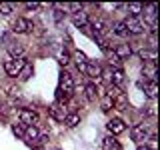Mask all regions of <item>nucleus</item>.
Listing matches in <instances>:
<instances>
[{"label":"nucleus","mask_w":160,"mask_h":150,"mask_svg":"<svg viewBox=\"0 0 160 150\" xmlns=\"http://www.w3.org/2000/svg\"><path fill=\"white\" fill-rule=\"evenodd\" d=\"M114 54H116L120 60H124L132 54V48H130V44H118V46L114 48Z\"/></svg>","instance_id":"18"},{"label":"nucleus","mask_w":160,"mask_h":150,"mask_svg":"<svg viewBox=\"0 0 160 150\" xmlns=\"http://www.w3.org/2000/svg\"><path fill=\"white\" fill-rule=\"evenodd\" d=\"M106 56H108L110 66H114V68H122V60H120L116 54H114V50H106Z\"/></svg>","instance_id":"24"},{"label":"nucleus","mask_w":160,"mask_h":150,"mask_svg":"<svg viewBox=\"0 0 160 150\" xmlns=\"http://www.w3.org/2000/svg\"><path fill=\"white\" fill-rule=\"evenodd\" d=\"M32 72H34V70H32V64H30V62H26V64L22 66V70H20L18 78H20V80H28L30 76H32Z\"/></svg>","instance_id":"26"},{"label":"nucleus","mask_w":160,"mask_h":150,"mask_svg":"<svg viewBox=\"0 0 160 150\" xmlns=\"http://www.w3.org/2000/svg\"><path fill=\"white\" fill-rule=\"evenodd\" d=\"M110 108H114V104H112V100H110L108 96H104L102 98V110H104V112H108V110Z\"/></svg>","instance_id":"32"},{"label":"nucleus","mask_w":160,"mask_h":150,"mask_svg":"<svg viewBox=\"0 0 160 150\" xmlns=\"http://www.w3.org/2000/svg\"><path fill=\"white\" fill-rule=\"evenodd\" d=\"M58 62L62 64V66H66V64L70 62V54L66 52V50H60L58 52Z\"/></svg>","instance_id":"29"},{"label":"nucleus","mask_w":160,"mask_h":150,"mask_svg":"<svg viewBox=\"0 0 160 150\" xmlns=\"http://www.w3.org/2000/svg\"><path fill=\"white\" fill-rule=\"evenodd\" d=\"M86 76H90V78H100L102 76V66H100L98 62H86Z\"/></svg>","instance_id":"12"},{"label":"nucleus","mask_w":160,"mask_h":150,"mask_svg":"<svg viewBox=\"0 0 160 150\" xmlns=\"http://www.w3.org/2000/svg\"><path fill=\"white\" fill-rule=\"evenodd\" d=\"M142 4H140V2H130L128 4V12H130V16H140V14H142Z\"/></svg>","instance_id":"25"},{"label":"nucleus","mask_w":160,"mask_h":150,"mask_svg":"<svg viewBox=\"0 0 160 150\" xmlns=\"http://www.w3.org/2000/svg\"><path fill=\"white\" fill-rule=\"evenodd\" d=\"M156 76H158L156 62H144V66H142V78H144V82H156Z\"/></svg>","instance_id":"7"},{"label":"nucleus","mask_w":160,"mask_h":150,"mask_svg":"<svg viewBox=\"0 0 160 150\" xmlns=\"http://www.w3.org/2000/svg\"><path fill=\"white\" fill-rule=\"evenodd\" d=\"M130 136H132L134 142H144V140L148 138V124L146 122L134 124L132 130H130Z\"/></svg>","instance_id":"6"},{"label":"nucleus","mask_w":160,"mask_h":150,"mask_svg":"<svg viewBox=\"0 0 160 150\" xmlns=\"http://www.w3.org/2000/svg\"><path fill=\"white\" fill-rule=\"evenodd\" d=\"M142 86H144V92H146L148 98H156V94H158V84L156 82H144Z\"/></svg>","instance_id":"23"},{"label":"nucleus","mask_w":160,"mask_h":150,"mask_svg":"<svg viewBox=\"0 0 160 150\" xmlns=\"http://www.w3.org/2000/svg\"><path fill=\"white\" fill-rule=\"evenodd\" d=\"M138 58H142L144 62H156V60H158V52H156V50H150V48H142L138 52Z\"/></svg>","instance_id":"14"},{"label":"nucleus","mask_w":160,"mask_h":150,"mask_svg":"<svg viewBox=\"0 0 160 150\" xmlns=\"http://www.w3.org/2000/svg\"><path fill=\"white\" fill-rule=\"evenodd\" d=\"M0 14H2V16H10V14H12V4H0Z\"/></svg>","instance_id":"30"},{"label":"nucleus","mask_w":160,"mask_h":150,"mask_svg":"<svg viewBox=\"0 0 160 150\" xmlns=\"http://www.w3.org/2000/svg\"><path fill=\"white\" fill-rule=\"evenodd\" d=\"M58 90L64 94L66 98H70L74 94V78L68 72H60V82H58Z\"/></svg>","instance_id":"4"},{"label":"nucleus","mask_w":160,"mask_h":150,"mask_svg":"<svg viewBox=\"0 0 160 150\" xmlns=\"http://www.w3.org/2000/svg\"><path fill=\"white\" fill-rule=\"evenodd\" d=\"M8 54L10 58H24V46L18 42H10L8 44Z\"/></svg>","instance_id":"13"},{"label":"nucleus","mask_w":160,"mask_h":150,"mask_svg":"<svg viewBox=\"0 0 160 150\" xmlns=\"http://www.w3.org/2000/svg\"><path fill=\"white\" fill-rule=\"evenodd\" d=\"M106 128H108L110 136H116V134H122L124 130H126V122H124L122 118H112V120H108Z\"/></svg>","instance_id":"8"},{"label":"nucleus","mask_w":160,"mask_h":150,"mask_svg":"<svg viewBox=\"0 0 160 150\" xmlns=\"http://www.w3.org/2000/svg\"><path fill=\"white\" fill-rule=\"evenodd\" d=\"M24 138H26L28 142H38V138H40L38 128L36 126H26L24 128Z\"/></svg>","instance_id":"19"},{"label":"nucleus","mask_w":160,"mask_h":150,"mask_svg":"<svg viewBox=\"0 0 160 150\" xmlns=\"http://www.w3.org/2000/svg\"><path fill=\"white\" fill-rule=\"evenodd\" d=\"M136 150H152V148H150V146H146V144H140V146H138Z\"/></svg>","instance_id":"37"},{"label":"nucleus","mask_w":160,"mask_h":150,"mask_svg":"<svg viewBox=\"0 0 160 150\" xmlns=\"http://www.w3.org/2000/svg\"><path fill=\"white\" fill-rule=\"evenodd\" d=\"M70 8H72V10H82V4H76V2H74V4H70Z\"/></svg>","instance_id":"36"},{"label":"nucleus","mask_w":160,"mask_h":150,"mask_svg":"<svg viewBox=\"0 0 160 150\" xmlns=\"http://www.w3.org/2000/svg\"><path fill=\"white\" fill-rule=\"evenodd\" d=\"M52 150H60V148H52Z\"/></svg>","instance_id":"38"},{"label":"nucleus","mask_w":160,"mask_h":150,"mask_svg":"<svg viewBox=\"0 0 160 150\" xmlns=\"http://www.w3.org/2000/svg\"><path fill=\"white\" fill-rule=\"evenodd\" d=\"M142 10H144V22L142 24L144 26L148 24V26L152 28V32H156V26H158V12H156L158 4H148V6H144Z\"/></svg>","instance_id":"1"},{"label":"nucleus","mask_w":160,"mask_h":150,"mask_svg":"<svg viewBox=\"0 0 160 150\" xmlns=\"http://www.w3.org/2000/svg\"><path fill=\"white\" fill-rule=\"evenodd\" d=\"M122 94V88H118V86H114V84H108V92H106V96L110 100H114L116 96H120Z\"/></svg>","instance_id":"28"},{"label":"nucleus","mask_w":160,"mask_h":150,"mask_svg":"<svg viewBox=\"0 0 160 150\" xmlns=\"http://www.w3.org/2000/svg\"><path fill=\"white\" fill-rule=\"evenodd\" d=\"M112 30H114V34L120 36V38H126L128 36V30H126V26H124V22H116Z\"/></svg>","instance_id":"27"},{"label":"nucleus","mask_w":160,"mask_h":150,"mask_svg":"<svg viewBox=\"0 0 160 150\" xmlns=\"http://www.w3.org/2000/svg\"><path fill=\"white\" fill-rule=\"evenodd\" d=\"M124 26H126V30H128V34H142L144 30H146V26L142 24V20L140 18H136V16H128L126 20H124Z\"/></svg>","instance_id":"5"},{"label":"nucleus","mask_w":160,"mask_h":150,"mask_svg":"<svg viewBox=\"0 0 160 150\" xmlns=\"http://www.w3.org/2000/svg\"><path fill=\"white\" fill-rule=\"evenodd\" d=\"M72 24H74L76 28L82 30L84 26H88V16H86L84 12H74V14H72Z\"/></svg>","instance_id":"15"},{"label":"nucleus","mask_w":160,"mask_h":150,"mask_svg":"<svg viewBox=\"0 0 160 150\" xmlns=\"http://www.w3.org/2000/svg\"><path fill=\"white\" fill-rule=\"evenodd\" d=\"M102 150H122V146L114 136H106L102 138Z\"/></svg>","instance_id":"16"},{"label":"nucleus","mask_w":160,"mask_h":150,"mask_svg":"<svg viewBox=\"0 0 160 150\" xmlns=\"http://www.w3.org/2000/svg\"><path fill=\"white\" fill-rule=\"evenodd\" d=\"M148 42H150V50H156V32H152V34H150Z\"/></svg>","instance_id":"33"},{"label":"nucleus","mask_w":160,"mask_h":150,"mask_svg":"<svg viewBox=\"0 0 160 150\" xmlns=\"http://www.w3.org/2000/svg\"><path fill=\"white\" fill-rule=\"evenodd\" d=\"M24 128H26V126H22V124H14V126H12V132L16 134V136L24 138Z\"/></svg>","instance_id":"31"},{"label":"nucleus","mask_w":160,"mask_h":150,"mask_svg":"<svg viewBox=\"0 0 160 150\" xmlns=\"http://www.w3.org/2000/svg\"><path fill=\"white\" fill-rule=\"evenodd\" d=\"M24 8H26V10H38L40 4H36V2H26V4H24Z\"/></svg>","instance_id":"34"},{"label":"nucleus","mask_w":160,"mask_h":150,"mask_svg":"<svg viewBox=\"0 0 160 150\" xmlns=\"http://www.w3.org/2000/svg\"><path fill=\"white\" fill-rule=\"evenodd\" d=\"M24 64H26L24 58H6L2 66H4V72H6L8 76H18Z\"/></svg>","instance_id":"3"},{"label":"nucleus","mask_w":160,"mask_h":150,"mask_svg":"<svg viewBox=\"0 0 160 150\" xmlns=\"http://www.w3.org/2000/svg\"><path fill=\"white\" fill-rule=\"evenodd\" d=\"M84 92H86V98L90 100V102H94V100L98 98V86H96L94 82L86 84V88H84Z\"/></svg>","instance_id":"22"},{"label":"nucleus","mask_w":160,"mask_h":150,"mask_svg":"<svg viewBox=\"0 0 160 150\" xmlns=\"http://www.w3.org/2000/svg\"><path fill=\"white\" fill-rule=\"evenodd\" d=\"M18 120L22 126H36L38 124V112L32 108H20L18 110Z\"/></svg>","instance_id":"2"},{"label":"nucleus","mask_w":160,"mask_h":150,"mask_svg":"<svg viewBox=\"0 0 160 150\" xmlns=\"http://www.w3.org/2000/svg\"><path fill=\"white\" fill-rule=\"evenodd\" d=\"M74 62H76V66H78L80 72H86V62H88V58H86V54H84V52L76 50V52H74Z\"/></svg>","instance_id":"17"},{"label":"nucleus","mask_w":160,"mask_h":150,"mask_svg":"<svg viewBox=\"0 0 160 150\" xmlns=\"http://www.w3.org/2000/svg\"><path fill=\"white\" fill-rule=\"evenodd\" d=\"M66 106H64V104H54V106H50V116H52L54 120H58V122H64V118H66V110H64Z\"/></svg>","instance_id":"10"},{"label":"nucleus","mask_w":160,"mask_h":150,"mask_svg":"<svg viewBox=\"0 0 160 150\" xmlns=\"http://www.w3.org/2000/svg\"><path fill=\"white\" fill-rule=\"evenodd\" d=\"M112 104H114V108H116V110H126L128 108V96L122 92L120 96H116V98L112 100Z\"/></svg>","instance_id":"20"},{"label":"nucleus","mask_w":160,"mask_h":150,"mask_svg":"<svg viewBox=\"0 0 160 150\" xmlns=\"http://www.w3.org/2000/svg\"><path fill=\"white\" fill-rule=\"evenodd\" d=\"M110 84H114V86H118V88L124 86V70L122 68L110 70Z\"/></svg>","instance_id":"11"},{"label":"nucleus","mask_w":160,"mask_h":150,"mask_svg":"<svg viewBox=\"0 0 160 150\" xmlns=\"http://www.w3.org/2000/svg\"><path fill=\"white\" fill-rule=\"evenodd\" d=\"M62 18H64V14L60 12V10H54V20H56V22H60Z\"/></svg>","instance_id":"35"},{"label":"nucleus","mask_w":160,"mask_h":150,"mask_svg":"<svg viewBox=\"0 0 160 150\" xmlns=\"http://www.w3.org/2000/svg\"><path fill=\"white\" fill-rule=\"evenodd\" d=\"M64 124H66L68 128L78 126V124H80V114H78V112H68L66 118H64Z\"/></svg>","instance_id":"21"},{"label":"nucleus","mask_w":160,"mask_h":150,"mask_svg":"<svg viewBox=\"0 0 160 150\" xmlns=\"http://www.w3.org/2000/svg\"><path fill=\"white\" fill-rule=\"evenodd\" d=\"M32 30V22H30L28 18H16L12 24V32L14 34H26Z\"/></svg>","instance_id":"9"}]
</instances>
